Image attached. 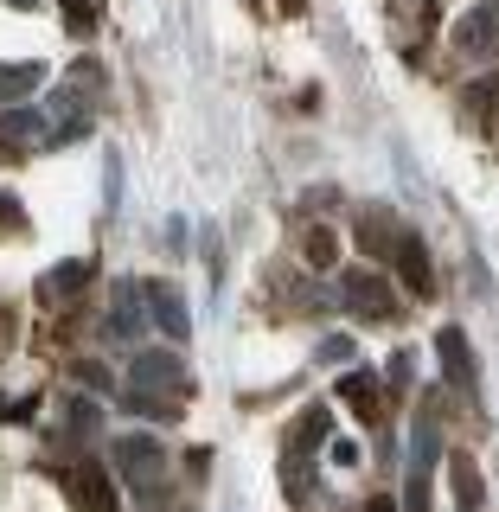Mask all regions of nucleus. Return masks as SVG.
<instances>
[{
    "instance_id": "423d86ee",
    "label": "nucleus",
    "mask_w": 499,
    "mask_h": 512,
    "mask_svg": "<svg viewBox=\"0 0 499 512\" xmlns=\"http://www.w3.org/2000/svg\"><path fill=\"white\" fill-rule=\"evenodd\" d=\"M64 493H71L77 512H116V487H109V474L96 468V461H77V468H64Z\"/></svg>"
},
{
    "instance_id": "f8f14e48",
    "label": "nucleus",
    "mask_w": 499,
    "mask_h": 512,
    "mask_svg": "<svg viewBox=\"0 0 499 512\" xmlns=\"http://www.w3.org/2000/svg\"><path fill=\"white\" fill-rule=\"evenodd\" d=\"M352 231H359V244L372 250V256H391V250H397V237H404V231H397V218L384 212V205H365Z\"/></svg>"
},
{
    "instance_id": "7ed1b4c3",
    "label": "nucleus",
    "mask_w": 499,
    "mask_h": 512,
    "mask_svg": "<svg viewBox=\"0 0 499 512\" xmlns=\"http://www.w3.org/2000/svg\"><path fill=\"white\" fill-rule=\"evenodd\" d=\"M128 378H135V391H148V397H173V404H180L186 384H192V378H186V365L173 359V352H141Z\"/></svg>"
},
{
    "instance_id": "39448f33",
    "label": "nucleus",
    "mask_w": 499,
    "mask_h": 512,
    "mask_svg": "<svg viewBox=\"0 0 499 512\" xmlns=\"http://www.w3.org/2000/svg\"><path fill=\"white\" fill-rule=\"evenodd\" d=\"M141 301H148V314H154V327L160 333H167V340H186V333H192V314H186V295H180V288H173V282H141Z\"/></svg>"
},
{
    "instance_id": "ddd939ff",
    "label": "nucleus",
    "mask_w": 499,
    "mask_h": 512,
    "mask_svg": "<svg viewBox=\"0 0 499 512\" xmlns=\"http://www.w3.org/2000/svg\"><path fill=\"white\" fill-rule=\"evenodd\" d=\"M39 84H45V64H0V109H7V103H32Z\"/></svg>"
},
{
    "instance_id": "6ab92c4d",
    "label": "nucleus",
    "mask_w": 499,
    "mask_h": 512,
    "mask_svg": "<svg viewBox=\"0 0 499 512\" xmlns=\"http://www.w3.org/2000/svg\"><path fill=\"white\" fill-rule=\"evenodd\" d=\"M314 359H320V365H352V359H359V346H352L346 333H333V340H320Z\"/></svg>"
},
{
    "instance_id": "2eb2a0df",
    "label": "nucleus",
    "mask_w": 499,
    "mask_h": 512,
    "mask_svg": "<svg viewBox=\"0 0 499 512\" xmlns=\"http://www.w3.org/2000/svg\"><path fill=\"white\" fill-rule=\"evenodd\" d=\"M116 333H141V282H116V314H109Z\"/></svg>"
},
{
    "instance_id": "f257e3e1",
    "label": "nucleus",
    "mask_w": 499,
    "mask_h": 512,
    "mask_svg": "<svg viewBox=\"0 0 499 512\" xmlns=\"http://www.w3.org/2000/svg\"><path fill=\"white\" fill-rule=\"evenodd\" d=\"M436 461H442L436 410H416V423H410V480H404V512H429V480H436Z\"/></svg>"
},
{
    "instance_id": "9b49d317",
    "label": "nucleus",
    "mask_w": 499,
    "mask_h": 512,
    "mask_svg": "<svg viewBox=\"0 0 499 512\" xmlns=\"http://www.w3.org/2000/svg\"><path fill=\"white\" fill-rule=\"evenodd\" d=\"M442 461H448V487H455V506H461V512H480V506H487V480H480L474 455H442Z\"/></svg>"
},
{
    "instance_id": "dca6fc26",
    "label": "nucleus",
    "mask_w": 499,
    "mask_h": 512,
    "mask_svg": "<svg viewBox=\"0 0 499 512\" xmlns=\"http://www.w3.org/2000/svg\"><path fill=\"white\" fill-rule=\"evenodd\" d=\"M333 263H340V237L327 224H314L308 231V269H333Z\"/></svg>"
},
{
    "instance_id": "f03ea898",
    "label": "nucleus",
    "mask_w": 499,
    "mask_h": 512,
    "mask_svg": "<svg viewBox=\"0 0 499 512\" xmlns=\"http://www.w3.org/2000/svg\"><path fill=\"white\" fill-rule=\"evenodd\" d=\"M109 455H116V474L128 480V487H160V480H167V455H160V442L154 436H122L116 448H109Z\"/></svg>"
},
{
    "instance_id": "4468645a",
    "label": "nucleus",
    "mask_w": 499,
    "mask_h": 512,
    "mask_svg": "<svg viewBox=\"0 0 499 512\" xmlns=\"http://www.w3.org/2000/svg\"><path fill=\"white\" fill-rule=\"evenodd\" d=\"M340 404H346L352 416H365V423H372V416H378V378L352 365V372L340 378Z\"/></svg>"
},
{
    "instance_id": "4be33fe9",
    "label": "nucleus",
    "mask_w": 499,
    "mask_h": 512,
    "mask_svg": "<svg viewBox=\"0 0 499 512\" xmlns=\"http://www.w3.org/2000/svg\"><path fill=\"white\" fill-rule=\"evenodd\" d=\"M365 512H404V506H397V500H372V506H365Z\"/></svg>"
},
{
    "instance_id": "aec40b11",
    "label": "nucleus",
    "mask_w": 499,
    "mask_h": 512,
    "mask_svg": "<svg viewBox=\"0 0 499 512\" xmlns=\"http://www.w3.org/2000/svg\"><path fill=\"white\" fill-rule=\"evenodd\" d=\"M461 103H474V109H493L499 103V77H480V84H468V96Z\"/></svg>"
},
{
    "instance_id": "1a4fd4ad",
    "label": "nucleus",
    "mask_w": 499,
    "mask_h": 512,
    "mask_svg": "<svg viewBox=\"0 0 499 512\" xmlns=\"http://www.w3.org/2000/svg\"><path fill=\"white\" fill-rule=\"evenodd\" d=\"M90 276H96L90 256H71V263H58V269H45V276H39V301H45V308H58V301H71L77 288H90Z\"/></svg>"
},
{
    "instance_id": "5701e85b",
    "label": "nucleus",
    "mask_w": 499,
    "mask_h": 512,
    "mask_svg": "<svg viewBox=\"0 0 499 512\" xmlns=\"http://www.w3.org/2000/svg\"><path fill=\"white\" fill-rule=\"evenodd\" d=\"M7 7H20V13H26V7H39V0H7Z\"/></svg>"
},
{
    "instance_id": "0eeeda50",
    "label": "nucleus",
    "mask_w": 499,
    "mask_h": 512,
    "mask_svg": "<svg viewBox=\"0 0 499 512\" xmlns=\"http://www.w3.org/2000/svg\"><path fill=\"white\" fill-rule=\"evenodd\" d=\"M455 52L461 58H493L499 52V7H468L455 20Z\"/></svg>"
},
{
    "instance_id": "a211bd4d",
    "label": "nucleus",
    "mask_w": 499,
    "mask_h": 512,
    "mask_svg": "<svg viewBox=\"0 0 499 512\" xmlns=\"http://www.w3.org/2000/svg\"><path fill=\"white\" fill-rule=\"evenodd\" d=\"M314 442H327V410H308V416H301V429L288 436V455H308Z\"/></svg>"
},
{
    "instance_id": "412c9836",
    "label": "nucleus",
    "mask_w": 499,
    "mask_h": 512,
    "mask_svg": "<svg viewBox=\"0 0 499 512\" xmlns=\"http://www.w3.org/2000/svg\"><path fill=\"white\" fill-rule=\"evenodd\" d=\"M0 224H20V205H13V192H0Z\"/></svg>"
},
{
    "instance_id": "f3484780",
    "label": "nucleus",
    "mask_w": 499,
    "mask_h": 512,
    "mask_svg": "<svg viewBox=\"0 0 499 512\" xmlns=\"http://www.w3.org/2000/svg\"><path fill=\"white\" fill-rule=\"evenodd\" d=\"M64 7V26L84 39V32H96V20H103V0H58Z\"/></svg>"
},
{
    "instance_id": "9d476101",
    "label": "nucleus",
    "mask_w": 499,
    "mask_h": 512,
    "mask_svg": "<svg viewBox=\"0 0 499 512\" xmlns=\"http://www.w3.org/2000/svg\"><path fill=\"white\" fill-rule=\"evenodd\" d=\"M436 352H442V372L455 391H474V352H468V333L461 327H436Z\"/></svg>"
},
{
    "instance_id": "6e6552de",
    "label": "nucleus",
    "mask_w": 499,
    "mask_h": 512,
    "mask_svg": "<svg viewBox=\"0 0 499 512\" xmlns=\"http://www.w3.org/2000/svg\"><path fill=\"white\" fill-rule=\"evenodd\" d=\"M391 256H397V276H404V288H410V295H436V269H429V250H423V237H416V231H404Z\"/></svg>"
},
{
    "instance_id": "20e7f679",
    "label": "nucleus",
    "mask_w": 499,
    "mask_h": 512,
    "mask_svg": "<svg viewBox=\"0 0 499 512\" xmlns=\"http://www.w3.org/2000/svg\"><path fill=\"white\" fill-rule=\"evenodd\" d=\"M340 301L346 308H359L365 320H391L397 314V295H391V282L372 276V269H352V276L340 282Z\"/></svg>"
}]
</instances>
